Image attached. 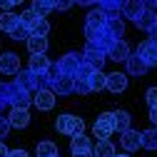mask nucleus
<instances>
[{
    "mask_svg": "<svg viewBox=\"0 0 157 157\" xmlns=\"http://www.w3.org/2000/svg\"><path fill=\"white\" fill-rule=\"evenodd\" d=\"M30 10H33L37 17H48L50 10H52V3H48V0H35V3L30 5Z\"/></svg>",
    "mask_w": 157,
    "mask_h": 157,
    "instance_id": "cd10ccee",
    "label": "nucleus"
},
{
    "mask_svg": "<svg viewBox=\"0 0 157 157\" xmlns=\"http://www.w3.org/2000/svg\"><path fill=\"white\" fill-rule=\"evenodd\" d=\"M5 107H10V105H8V85L0 82V115L5 112Z\"/></svg>",
    "mask_w": 157,
    "mask_h": 157,
    "instance_id": "f704fd0d",
    "label": "nucleus"
},
{
    "mask_svg": "<svg viewBox=\"0 0 157 157\" xmlns=\"http://www.w3.org/2000/svg\"><path fill=\"white\" fill-rule=\"evenodd\" d=\"M28 50H30V55H45V50H48V37H35V35H30V37H28Z\"/></svg>",
    "mask_w": 157,
    "mask_h": 157,
    "instance_id": "aec40b11",
    "label": "nucleus"
},
{
    "mask_svg": "<svg viewBox=\"0 0 157 157\" xmlns=\"http://www.w3.org/2000/svg\"><path fill=\"white\" fill-rule=\"evenodd\" d=\"M17 25H20V15H15V13H3L0 15V30L3 33H13Z\"/></svg>",
    "mask_w": 157,
    "mask_h": 157,
    "instance_id": "6ab92c4d",
    "label": "nucleus"
},
{
    "mask_svg": "<svg viewBox=\"0 0 157 157\" xmlns=\"http://www.w3.org/2000/svg\"><path fill=\"white\" fill-rule=\"evenodd\" d=\"M8 85V105H10V110H28L30 105H33V95L30 92H25L23 87H17L15 82H5Z\"/></svg>",
    "mask_w": 157,
    "mask_h": 157,
    "instance_id": "f03ea898",
    "label": "nucleus"
},
{
    "mask_svg": "<svg viewBox=\"0 0 157 157\" xmlns=\"http://www.w3.org/2000/svg\"><path fill=\"white\" fill-rule=\"evenodd\" d=\"M8 157H30V155H28L25 150H10V152H8Z\"/></svg>",
    "mask_w": 157,
    "mask_h": 157,
    "instance_id": "a19ab883",
    "label": "nucleus"
},
{
    "mask_svg": "<svg viewBox=\"0 0 157 157\" xmlns=\"http://www.w3.org/2000/svg\"><path fill=\"white\" fill-rule=\"evenodd\" d=\"M20 72V55L3 52L0 55V75H17Z\"/></svg>",
    "mask_w": 157,
    "mask_h": 157,
    "instance_id": "0eeeda50",
    "label": "nucleus"
},
{
    "mask_svg": "<svg viewBox=\"0 0 157 157\" xmlns=\"http://www.w3.org/2000/svg\"><path fill=\"white\" fill-rule=\"evenodd\" d=\"M13 82H15L17 87H23L25 92H30V95H35V92H37V85H35V72H30L28 67H25V70H20V72H17Z\"/></svg>",
    "mask_w": 157,
    "mask_h": 157,
    "instance_id": "9d476101",
    "label": "nucleus"
},
{
    "mask_svg": "<svg viewBox=\"0 0 157 157\" xmlns=\"http://www.w3.org/2000/svg\"><path fill=\"white\" fill-rule=\"evenodd\" d=\"M102 33H105L107 40L117 43V40H122V35H125V23L122 20H107L105 28H102Z\"/></svg>",
    "mask_w": 157,
    "mask_h": 157,
    "instance_id": "2eb2a0df",
    "label": "nucleus"
},
{
    "mask_svg": "<svg viewBox=\"0 0 157 157\" xmlns=\"http://www.w3.org/2000/svg\"><path fill=\"white\" fill-rule=\"evenodd\" d=\"M127 57H130V45H127L125 40H117V43H112V45H110V50H107V60L125 63Z\"/></svg>",
    "mask_w": 157,
    "mask_h": 157,
    "instance_id": "f8f14e48",
    "label": "nucleus"
},
{
    "mask_svg": "<svg viewBox=\"0 0 157 157\" xmlns=\"http://www.w3.org/2000/svg\"><path fill=\"white\" fill-rule=\"evenodd\" d=\"M55 130L67 137H75V135H82L85 122H82V117H75V115H60L55 120Z\"/></svg>",
    "mask_w": 157,
    "mask_h": 157,
    "instance_id": "f257e3e1",
    "label": "nucleus"
},
{
    "mask_svg": "<svg viewBox=\"0 0 157 157\" xmlns=\"http://www.w3.org/2000/svg\"><path fill=\"white\" fill-rule=\"evenodd\" d=\"M92 132H95L97 140H107V137L115 132V115H112V112H102V115L95 120Z\"/></svg>",
    "mask_w": 157,
    "mask_h": 157,
    "instance_id": "39448f33",
    "label": "nucleus"
},
{
    "mask_svg": "<svg viewBox=\"0 0 157 157\" xmlns=\"http://www.w3.org/2000/svg\"><path fill=\"white\" fill-rule=\"evenodd\" d=\"M92 155H95V157H115L117 152H115V145H112L110 140H97Z\"/></svg>",
    "mask_w": 157,
    "mask_h": 157,
    "instance_id": "5701e85b",
    "label": "nucleus"
},
{
    "mask_svg": "<svg viewBox=\"0 0 157 157\" xmlns=\"http://www.w3.org/2000/svg\"><path fill=\"white\" fill-rule=\"evenodd\" d=\"M145 100H147V105H150V107H157V87H150V90H147Z\"/></svg>",
    "mask_w": 157,
    "mask_h": 157,
    "instance_id": "4c0bfd02",
    "label": "nucleus"
},
{
    "mask_svg": "<svg viewBox=\"0 0 157 157\" xmlns=\"http://www.w3.org/2000/svg\"><path fill=\"white\" fill-rule=\"evenodd\" d=\"M10 37H13V40H25V43H28V37H30V30H28V28H23V25H17V28L10 33Z\"/></svg>",
    "mask_w": 157,
    "mask_h": 157,
    "instance_id": "72a5a7b5",
    "label": "nucleus"
},
{
    "mask_svg": "<svg viewBox=\"0 0 157 157\" xmlns=\"http://www.w3.org/2000/svg\"><path fill=\"white\" fill-rule=\"evenodd\" d=\"M15 5L17 3H13V0H3V3H0V10H3V13H13Z\"/></svg>",
    "mask_w": 157,
    "mask_h": 157,
    "instance_id": "58836bf2",
    "label": "nucleus"
},
{
    "mask_svg": "<svg viewBox=\"0 0 157 157\" xmlns=\"http://www.w3.org/2000/svg\"><path fill=\"white\" fill-rule=\"evenodd\" d=\"M48 33H50L48 17H37V23L30 28V35H35V37H48Z\"/></svg>",
    "mask_w": 157,
    "mask_h": 157,
    "instance_id": "bb28decb",
    "label": "nucleus"
},
{
    "mask_svg": "<svg viewBox=\"0 0 157 157\" xmlns=\"http://www.w3.org/2000/svg\"><path fill=\"white\" fill-rule=\"evenodd\" d=\"M8 132H10V122H8V117L0 115V142H3V137H8Z\"/></svg>",
    "mask_w": 157,
    "mask_h": 157,
    "instance_id": "e433bc0d",
    "label": "nucleus"
},
{
    "mask_svg": "<svg viewBox=\"0 0 157 157\" xmlns=\"http://www.w3.org/2000/svg\"><path fill=\"white\" fill-rule=\"evenodd\" d=\"M120 142L127 152H135V150H140L142 147V132H135V130H127L120 135Z\"/></svg>",
    "mask_w": 157,
    "mask_h": 157,
    "instance_id": "4468645a",
    "label": "nucleus"
},
{
    "mask_svg": "<svg viewBox=\"0 0 157 157\" xmlns=\"http://www.w3.org/2000/svg\"><path fill=\"white\" fill-rule=\"evenodd\" d=\"M155 23H157V15H155L152 10H145V13L135 20V25H137V28H140V30H147V33L152 30V25H155Z\"/></svg>",
    "mask_w": 157,
    "mask_h": 157,
    "instance_id": "b1692460",
    "label": "nucleus"
},
{
    "mask_svg": "<svg viewBox=\"0 0 157 157\" xmlns=\"http://www.w3.org/2000/svg\"><path fill=\"white\" fill-rule=\"evenodd\" d=\"M72 92L87 95V92H92V90H90V82H87V80H82V77H72Z\"/></svg>",
    "mask_w": 157,
    "mask_h": 157,
    "instance_id": "2f4dec72",
    "label": "nucleus"
},
{
    "mask_svg": "<svg viewBox=\"0 0 157 157\" xmlns=\"http://www.w3.org/2000/svg\"><path fill=\"white\" fill-rule=\"evenodd\" d=\"M122 8H125V3H120V0H102V3H97V10L105 15V20H122Z\"/></svg>",
    "mask_w": 157,
    "mask_h": 157,
    "instance_id": "423d86ee",
    "label": "nucleus"
},
{
    "mask_svg": "<svg viewBox=\"0 0 157 157\" xmlns=\"http://www.w3.org/2000/svg\"><path fill=\"white\" fill-rule=\"evenodd\" d=\"M115 157H130V155H115Z\"/></svg>",
    "mask_w": 157,
    "mask_h": 157,
    "instance_id": "49530a36",
    "label": "nucleus"
},
{
    "mask_svg": "<svg viewBox=\"0 0 157 157\" xmlns=\"http://www.w3.org/2000/svg\"><path fill=\"white\" fill-rule=\"evenodd\" d=\"M105 23H107V20H105V15H102L100 10H97V8H95V10H92L87 17H85V25H97V28H102Z\"/></svg>",
    "mask_w": 157,
    "mask_h": 157,
    "instance_id": "7c9ffc66",
    "label": "nucleus"
},
{
    "mask_svg": "<svg viewBox=\"0 0 157 157\" xmlns=\"http://www.w3.org/2000/svg\"><path fill=\"white\" fill-rule=\"evenodd\" d=\"M92 72H95V70H92V67H90L87 63H82V65H80V70H77V75H75V77H82V80H90V75H92Z\"/></svg>",
    "mask_w": 157,
    "mask_h": 157,
    "instance_id": "c9c22d12",
    "label": "nucleus"
},
{
    "mask_svg": "<svg viewBox=\"0 0 157 157\" xmlns=\"http://www.w3.org/2000/svg\"><path fill=\"white\" fill-rule=\"evenodd\" d=\"M82 63H85L82 52H67L65 57L57 60V67H60V75H63V77H75Z\"/></svg>",
    "mask_w": 157,
    "mask_h": 157,
    "instance_id": "7ed1b4c3",
    "label": "nucleus"
},
{
    "mask_svg": "<svg viewBox=\"0 0 157 157\" xmlns=\"http://www.w3.org/2000/svg\"><path fill=\"white\" fill-rule=\"evenodd\" d=\"M33 105L37 107V110H52L55 107V92L52 90H37L35 95H33Z\"/></svg>",
    "mask_w": 157,
    "mask_h": 157,
    "instance_id": "9b49d317",
    "label": "nucleus"
},
{
    "mask_svg": "<svg viewBox=\"0 0 157 157\" xmlns=\"http://www.w3.org/2000/svg\"><path fill=\"white\" fill-rule=\"evenodd\" d=\"M82 57H85V63H87L92 70H102V67H105V63H107L105 50H102V48H97L95 43H85Z\"/></svg>",
    "mask_w": 157,
    "mask_h": 157,
    "instance_id": "20e7f679",
    "label": "nucleus"
},
{
    "mask_svg": "<svg viewBox=\"0 0 157 157\" xmlns=\"http://www.w3.org/2000/svg\"><path fill=\"white\" fill-rule=\"evenodd\" d=\"M150 120L157 125V107H150Z\"/></svg>",
    "mask_w": 157,
    "mask_h": 157,
    "instance_id": "37998d69",
    "label": "nucleus"
},
{
    "mask_svg": "<svg viewBox=\"0 0 157 157\" xmlns=\"http://www.w3.org/2000/svg\"><path fill=\"white\" fill-rule=\"evenodd\" d=\"M72 8V3H65V0H63V3H52V10H70Z\"/></svg>",
    "mask_w": 157,
    "mask_h": 157,
    "instance_id": "ea45409f",
    "label": "nucleus"
},
{
    "mask_svg": "<svg viewBox=\"0 0 157 157\" xmlns=\"http://www.w3.org/2000/svg\"><path fill=\"white\" fill-rule=\"evenodd\" d=\"M8 122H10V127H17V130H23V127H28L30 125V112L28 110H10V115H8Z\"/></svg>",
    "mask_w": 157,
    "mask_h": 157,
    "instance_id": "dca6fc26",
    "label": "nucleus"
},
{
    "mask_svg": "<svg viewBox=\"0 0 157 157\" xmlns=\"http://www.w3.org/2000/svg\"><path fill=\"white\" fill-rule=\"evenodd\" d=\"M137 55L147 63V67H155V65H157V43H152L150 37H147V40H142L140 48H137Z\"/></svg>",
    "mask_w": 157,
    "mask_h": 157,
    "instance_id": "6e6552de",
    "label": "nucleus"
},
{
    "mask_svg": "<svg viewBox=\"0 0 157 157\" xmlns=\"http://www.w3.org/2000/svg\"><path fill=\"white\" fill-rule=\"evenodd\" d=\"M70 150H72V152H90V150H92V147H90V137H85V132L70 137Z\"/></svg>",
    "mask_w": 157,
    "mask_h": 157,
    "instance_id": "4be33fe9",
    "label": "nucleus"
},
{
    "mask_svg": "<svg viewBox=\"0 0 157 157\" xmlns=\"http://www.w3.org/2000/svg\"><path fill=\"white\" fill-rule=\"evenodd\" d=\"M37 157H57V145L45 140V142H37Z\"/></svg>",
    "mask_w": 157,
    "mask_h": 157,
    "instance_id": "a878e982",
    "label": "nucleus"
},
{
    "mask_svg": "<svg viewBox=\"0 0 157 157\" xmlns=\"http://www.w3.org/2000/svg\"><path fill=\"white\" fill-rule=\"evenodd\" d=\"M50 67V60L45 55H30V63H28V70L35 72V75H45Z\"/></svg>",
    "mask_w": 157,
    "mask_h": 157,
    "instance_id": "f3484780",
    "label": "nucleus"
},
{
    "mask_svg": "<svg viewBox=\"0 0 157 157\" xmlns=\"http://www.w3.org/2000/svg\"><path fill=\"white\" fill-rule=\"evenodd\" d=\"M125 65H127V75H132V77H142V75H147V63L142 60L137 52H130V57L125 60Z\"/></svg>",
    "mask_w": 157,
    "mask_h": 157,
    "instance_id": "1a4fd4ad",
    "label": "nucleus"
},
{
    "mask_svg": "<svg viewBox=\"0 0 157 157\" xmlns=\"http://www.w3.org/2000/svg\"><path fill=\"white\" fill-rule=\"evenodd\" d=\"M145 10H147V5H145V3H140V0H132V3H125L122 15H125V17H130V20L135 23V20H137V17H140Z\"/></svg>",
    "mask_w": 157,
    "mask_h": 157,
    "instance_id": "a211bd4d",
    "label": "nucleus"
},
{
    "mask_svg": "<svg viewBox=\"0 0 157 157\" xmlns=\"http://www.w3.org/2000/svg\"><path fill=\"white\" fill-rule=\"evenodd\" d=\"M115 115V130L117 132H127L130 130V112H125V110H117V112H112Z\"/></svg>",
    "mask_w": 157,
    "mask_h": 157,
    "instance_id": "393cba45",
    "label": "nucleus"
},
{
    "mask_svg": "<svg viewBox=\"0 0 157 157\" xmlns=\"http://www.w3.org/2000/svg\"><path fill=\"white\" fill-rule=\"evenodd\" d=\"M142 147L145 150H157V130H145L142 132Z\"/></svg>",
    "mask_w": 157,
    "mask_h": 157,
    "instance_id": "c756f323",
    "label": "nucleus"
},
{
    "mask_svg": "<svg viewBox=\"0 0 157 157\" xmlns=\"http://www.w3.org/2000/svg\"><path fill=\"white\" fill-rule=\"evenodd\" d=\"M147 35H150V40H152V43H157V23L152 25V30H150Z\"/></svg>",
    "mask_w": 157,
    "mask_h": 157,
    "instance_id": "79ce46f5",
    "label": "nucleus"
},
{
    "mask_svg": "<svg viewBox=\"0 0 157 157\" xmlns=\"http://www.w3.org/2000/svg\"><path fill=\"white\" fill-rule=\"evenodd\" d=\"M8 152H10V150H8L3 142H0V157H8Z\"/></svg>",
    "mask_w": 157,
    "mask_h": 157,
    "instance_id": "a18cd8bd",
    "label": "nucleus"
},
{
    "mask_svg": "<svg viewBox=\"0 0 157 157\" xmlns=\"http://www.w3.org/2000/svg\"><path fill=\"white\" fill-rule=\"evenodd\" d=\"M52 92L60 95V97L72 95V77H57V80L52 82Z\"/></svg>",
    "mask_w": 157,
    "mask_h": 157,
    "instance_id": "412c9836",
    "label": "nucleus"
},
{
    "mask_svg": "<svg viewBox=\"0 0 157 157\" xmlns=\"http://www.w3.org/2000/svg\"><path fill=\"white\" fill-rule=\"evenodd\" d=\"M72 157H95V155H92V150H90V152H72Z\"/></svg>",
    "mask_w": 157,
    "mask_h": 157,
    "instance_id": "c03bdc74",
    "label": "nucleus"
},
{
    "mask_svg": "<svg viewBox=\"0 0 157 157\" xmlns=\"http://www.w3.org/2000/svg\"><path fill=\"white\" fill-rule=\"evenodd\" d=\"M90 90H102L105 87V82H107V75L102 72V70H95L92 75H90Z\"/></svg>",
    "mask_w": 157,
    "mask_h": 157,
    "instance_id": "c85d7f7f",
    "label": "nucleus"
},
{
    "mask_svg": "<svg viewBox=\"0 0 157 157\" xmlns=\"http://www.w3.org/2000/svg\"><path fill=\"white\" fill-rule=\"evenodd\" d=\"M35 23H37V15H35V13L30 10V8L20 13V25H23V28H28V30H30V28H33Z\"/></svg>",
    "mask_w": 157,
    "mask_h": 157,
    "instance_id": "473e14b6",
    "label": "nucleus"
},
{
    "mask_svg": "<svg viewBox=\"0 0 157 157\" xmlns=\"http://www.w3.org/2000/svg\"><path fill=\"white\" fill-rule=\"evenodd\" d=\"M105 90H110V92H122V90H127V75L125 72H110L107 75V82H105Z\"/></svg>",
    "mask_w": 157,
    "mask_h": 157,
    "instance_id": "ddd939ff",
    "label": "nucleus"
}]
</instances>
